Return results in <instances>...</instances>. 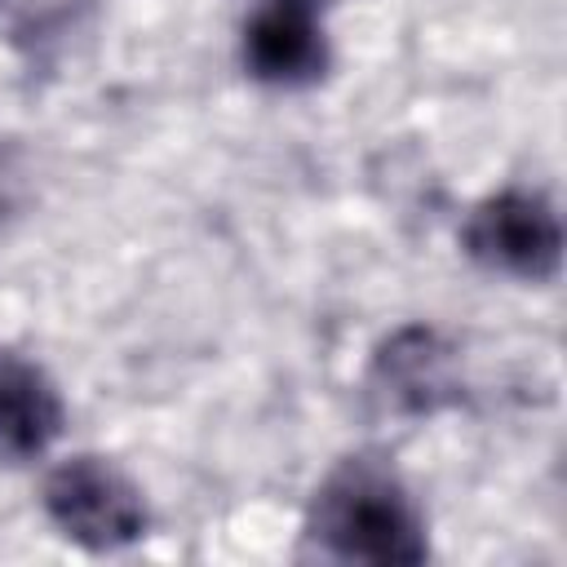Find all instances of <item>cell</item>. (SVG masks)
Returning a JSON list of instances; mask_svg holds the SVG:
<instances>
[{
    "instance_id": "6da1fadb",
    "label": "cell",
    "mask_w": 567,
    "mask_h": 567,
    "mask_svg": "<svg viewBox=\"0 0 567 567\" xmlns=\"http://www.w3.org/2000/svg\"><path fill=\"white\" fill-rule=\"evenodd\" d=\"M310 532L337 558H359V563H421L425 558V536H421L408 492L394 483V474L368 461H350L323 483Z\"/></svg>"
},
{
    "instance_id": "7a4b0ae2",
    "label": "cell",
    "mask_w": 567,
    "mask_h": 567,
    "mask_svg": "<svg viewBox=\"0 0 567 567\" xmlns=\"http://www.w3.org/2000/svg\"><path fill=\"white\" fill-rule=\"evenodd\" d=\"M44 509L84 549H115L142 536L146 509L137 487L102 456H75L44 483Z\"/></svg>"
},
{
    "instance_id": "3957f363",
    "label": "cell",
    "mask_w": 567,
    "mask_h": 567,
    "mask_svg": "<svg viewBox=\"0 0 567 567\" xmlns=\"http://www.w3.org/2000/svg\"><path fill=\"white\" fill-rule=\"evenodd\" d=\"M465 248L492 270L549 279L563 257V226L540 195L505 190L474 208V217L465 221Z\"/></svg>"
},
{
    "instance_id": "277c9868",
    "label": "cell",
    "mask_w": 567,
    "mask_h": 567,
    "mask_svg": "<svg viewBox=\"0 0 567 567\" xmlns=\"http://www.w3.org/2000/svg\"><path fill=\"white\" fill-rule=\"evenodd\" d=\"M62 430V399L31 363H0V461L18 465L40 456Z\"/></svg>"
},
{
    "instance_id": "5b68a950",
    "label": "cell",
    "mask_w": 567,
    "mask_h": 567,
    "mask_svg": "<svg viewBox=\"0 0 567 567\" xmlns=\"http://www.w3.org/2000/svg\"><path fill=\"white\" fill-rule=\"evenodd\" d=\"M244 53H248V66L261 80L292 84V80L315 75V66L323 62V40H319L315 18L301 4L279 0V4H270L252 18Z\"/></svg>"
},
{
    "instance_id": "8992f818",
    "label": "cell",
    "mask_w": 567,
    "mask_h": 567,
    "mask_svg": "<svg viewBox=\"0 0 567 567\" xmlns=\"http://www.w3.org/2000/svg\"><path fill=\"white\" fill-rule=\"evenodd\" d=\"M377 372L394 390V399L408 403V408H416V412L443 403V390H447V354L434 341V332H425V328L399 332L381 350Z\"/></svg>"
}]
</instances>
